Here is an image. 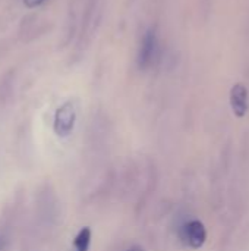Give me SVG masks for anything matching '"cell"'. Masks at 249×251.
<instances>
[{"label": "cell", "instance_id": "6da1fadb", "mask_svg": "<svg viewBox=\"0 0 249 251\" xmlns=\"http://www.w3.org/2000/svg\"><path fill=\"white\" fill-rule=\"evenodd\" d=\"M104 0H84L79 15V31H78V49L87 47L91 43L94 34L100 26L103 16Z\"/></svg>", "mask_w": 249, "mask_h": 251}, {"label": "cell", "instance_id": "7a4b0ae2", "mask_svg": "<svg viewBox=\"0 0 249 251\" xmlns=\"http://www.w3.org/2000/svg\"><path fill=\"white\" fill-rule=\"evenodd\" d=\"M160 56V41L156 28H150L145 31V34L141 38L139 49H138V56H136V63L139 69H150L153 68Z\"/></svg>", "mask_w": 249, "mask_h": 251}, {"label": "cell", "instance_id": "3957f363", "mask_svg": "<svg viewBox=\"0 0 249 251\" xmlns=\"http://www.w3.org/2000/svg\"><path fill=\"white\" fill-rule=\"evenodd\" d=\"M76 122V110L75 106L68 101L65 104H62L56 115H54V131L59 137H66L73 131Z\"/></svg>", "mask_w": 249, "mask_h": 251}, {"label": "cell", "instance_id": "277c9868", "mask_svg": "<svg viewBox=\"0 0 249 251\" xmlns=\"http://www.w3.org/2000/svg\"><path fill=\"white\" fill-rule=\"evenodd\" d=\"M181 238L192 249H201L207 240V231L203 222L189 221L181 228Z\"/></svg>", "mask_w": 249, "mask_h": 251}, {"label": "cell", "instance_id": "5b68a950", "mask_svg": "<svg viewBox=\"0 0 249 251\" xmlns=\"http://www.w3.org/2000/svg\"><path fill=\"white\" fill-rule=\"evenodd\" d=\"M230 103H232V109L238 118L245 116V113L248 112V91L244 85L238 84L233 87V90L230 93Z\"/></svg>", "mask_w": 249, "mask_h": 251}, {"label": "cell", "instance_id": "8992f818", "mask_svg": "<svg viewBox=\"0 0 249 251\" xmlns=\"http://www.w3.org/2000/svg\"><path fill=\"white\" fill-rule=\"evenodd\" d=\"M90 243H91V231H90V228H84L76 235V238L73 241V246H75L76 251H88Z\"/></svg>", "mask_w": 249, "mask_h": 251}, {"label": "cell", "instance_id": "52a82bcc", "mask_svg": "<svg viewBox=\"0 0 249 251\" xmlns=\"http://www.w3.org/2000/svg\"><path fill=\"white\" fill-rule=\"evenodd\" d=\"M43 1H44V0H23L25 6H26V7H29V9H32V7H38Z\"/></svg>", "mask_w": 249, "mask_h": 251}, {"label": "cell", "instance_id": "ba28073f", "mask_svg": "<svg viewBox=\"0 0 249 251\" xmlns=\"http://www.w3.org/2000/svg\"><path fill=\"white\" fill-rule=\"evenodd\" d=\"M128 251H144L141 247H138V246H134V247H131V249H128Z\"/></svg>", "mask_w": 249, "mask_h": 251}]
</instances>
